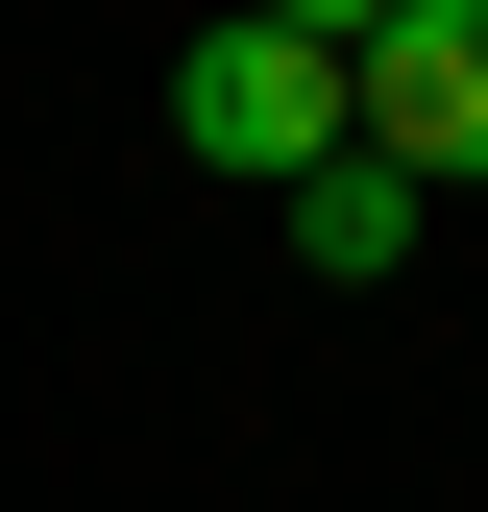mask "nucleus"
Here are the masks:
<instances>
[{"label": "nucleus", "instance_id": "nucleus-2", "mask_svg": "<svg viewBox=\"0 0 488 512\" xmlns=\"http://www.w3.org/2000/svg\"><path fill=\"white\" fill-rule=\"evenodd\" d=\"M342 98H366V147H391L415 196H488V0H391V25L342 49Z\"/></svg>", "mask_w": 488, "mask_h": 512}, {"label": "nucleus", "instance_id": "nucleus-1", "mask_svg": "<svg viewBox=\"0 0 488 512\" xmlns=\"http://www.w3.org/2000/svg\"><path fill=\"white\" fill-rule=\"evenodd\" d=\"M171 122H196V171H244V196H293V171H342V147H366L342 49H293V25H220L196 74H171Z\"/></svg>", "mask_w": 488, "mask_h": 512}, {"label": "nucleus", "instance_id": "nucleus-3", "mask_svg": "<svg viewBox=\"0 0 488 512\" xmlns=\"http://www.w3.org/2000/svg\"><path fill=\"white\" fill-rule=\"evenodd\" d=\"M391 244H415V171H391V147H342V171H293V269H318V293H366Z\"/></svg>", "mask_w": 488, "mask_h": 512}, {"label": "nucleus", "instance_id": "nucleus-4", "mask_svg": "<svg viewBox=\"0 0 488 512\" xmlns=\"http://www.w3.org/2000/svg\"><path fill=\"white\" fill-rule=\"evenodd\" d=\"M244 25H293V49H366V25H391V0H244Z\"/></svg>", "mask_w": 488, "mask_h": 512}]
</instances>
